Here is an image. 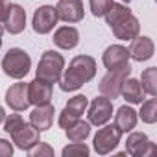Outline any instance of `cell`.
Returning <instances> with one entry per match:
<instances>
[{
    "label": "cell",
    "mask_w": 157,
    "mask_h": 157,
    "mask_svg": "<svg viewBox=\"0 0 157 157\" xmlns=\"http://www.w3.org/2000/svg\"><path fill=\"white\" fill-rule=\"evenodd\" d=\"M96 76V61L91 56H76L70 63L65 74H61V80L57 82L61 91L72 93L78 91L82 85L89 83Z\"/></svg>",
    "instance_id": "obj_1"
},
{
    "label": "cell",
    "mask_w": 157,
    "mask_h": 157,
    "mask_svg": "<svg viewBox=\"0 0 157 157\" xmlns=\"http://www.w3.org/2000/svg\"><path fill=\"white\" fill-rule=\"evenodd\" d=\"M105 22L109 24L111 32L115 33L117 39L122 41H131L139 35L140 32V24L139 19L131 13V10L124 4H113L109 8V11L104 15Z\"/></svg>",
    "instance_id": "obj_2"
},
{
    "label": "cell",
    "mask_w": 157,
    "mask_h": 157,
    "mask_svg": "<svg viewBox=\"0 0 157 157\" xmlns=\"http://www.w3.org/2000/svg\"><path fill=\"white\" fill-rule=\"evenodd\" d=\"M63 68H65V57L56 50H46L39 59V65L35 68V78L54 85L61 80Z\"/></svg>",
    "instance_id": "obj_3"
},
{
    "label": "cell",
    "mask_w": 157,
    "mask_h": 157,
    "mask_svg": "<svg viewBox=\"0 0 157 157\" xmlns=\"http://www.w3.org/2000/svg\"><path fill=\"white\" fill-rule=\"evenodd\" d=\"M32 68V57L22 48H10L2 59V70L13 80H22Z\"/></svg>",
    "instance_id": "obj_4"
},
{
    "label": "cell",
    "mask_w": 157,
    "mask_h": 157,
    "mask_svg": "<svg viewBox=\"0 0 157 157\" xmlns=\"http://www.w3.org/2000/svg\"><path fill=\"white\" fill-rule=\"evenodd\" d=\"M120 137H122V131L117 126H105L104 124V126H100L98 133L94 135L93 148L98 155H107L120 144Z\"/></svg>",
    "instance_id": "obj_5"
},
{
    "label": "cell",
    "mask_w": 157,
    "mask_h": 157,
    "mask_svg": "<svg viewBox=\"0 0 157 157\" xmlns=\"http://www.w3.org/2000/svg\"><path fill=\"white\" fill-rule=\"evenodd\" d=\"M131 74V67L129 68H117V70H107V74L100 80L98 89L104 96H107L109 100H115L120 96V89L124 80Z\"/></svg>",
    "instance_id": "obj_6"
},
{
    "label": "cell",
    "mask_w": 157,
    "mask_h": 157,
    "mask_svg": "<svg viewBox=\"0 0 157 157\" xmlns=\"http://www.w3.org/2000/svg\"><path fill=\"white\" fill-rule=\"evenodd\" d=\"M87 105H89V100H87L85 94H76V96H72L67 102V105L63 107V111L59 113V128L67 129L76 120H80V117L87 111Z\"/></svg>",
    "instance_id": "obj_7"
},
{
    "label": "cell",
    "mask_w": 157,
    "mask_h": 157,
    "mask_svg": "<svg viewBox=\"0 0 157 157\" xmlns=\"http://www.w3.org/2000/svg\"><path fill=\"white\" fill-rule=\"evenodd\" d=\"M89 111H87V122L93 124V126H104L111 120L113 117V100H109L107 96H98L94 98L89 105Z\"/></svg>",
    "instance_id": "obj_8"
},
{
    "label": "cell",
    "mask_w": 157,
    "mask_h": 157,
    "mask_svg": "<svg viewBox=\"0 0 157 157\" xmlns=\"http://www.w3.org/2000/svg\"><path fill=\"white\" fill-rule=\"evenodd\" d=\"M155 151H157V146L148 139L146 133L133 131L128 135L126 153H129L133 157H150V155H155Z\"/></svg>",
    "instance_id": "obj_9"
},
{
    "label": "cell",
    "mask_w": 157,
    "mask_h": 157,
    "mask_svg": "<svg viewBox=\"0 0 157 157\" xmlns=\"http://www.w3.org/2000/svg\"><path fill=\"white\" fill-rule=\"evenodd\" d=\"M56 13H57V21H63L68 24L80 22L85 17L83 2L82 0H59L56 6Z\"/></svg>",
    "instance_id": "obj_10"
},
{
    "label": "cell",
    "mask_w": 157,
    "mask_h": 157,
    "mask_svg": "<svg viewBox=\"0 0 157 157\" xmlns=\"http://www.w3.org/2000/svg\"><path fill=\"white\" fill-rule=\"evenodd\" d=\"M56 24H57V13H56L54 6H41V8L35 10L33 21H32V26H33L35 33H41V35L50 33Z\"/></svg>",
    "instance_id": "obj_11"
},
{
    "label": "cell",
    "mask_w": 157,
    "mask_h": 157,
    "mask_svg": "<svg viewBox=\"0 0 157 157\" xmlns=\"http://www.w3.org/2000/svg\"><path fill=\"white\" fill-rule=\"evenodd\" d=\"M104 67L107 70H117V68H129V52L122 44H111L105 48L102 56Z\"/></svg>",
    "instance_id": "obj_12"
},
{
    "label": "cell",
    "mask_w": 157,
    "mask_h": 157,
    "mask_svg": "<svg viewBox=\"0 0 157 157\" xmlns=\"http://www.w3.org/2000/svg\"><path fill=\"white\" fill-rule=\"evenodd\" d=\"M10 135H11L15 146L19 150H24V151H28L32 146H35L41 140V137H39L41 131H37L32 124H26V122H22L19 128H15Z\"/></svg>",
    "instance_id": "obj_13"
},
{
    "label": "cell",
    "mask_w": 157,
    "mask_h": 157,
    "mask_svg": "<svg viewBox=\"0 0 157 157\" xmlns=\"http://www.w3.org/2000/svg\"><path fill=\"white\" fill-rule=\"evenodd\" d=\"M6 104L21 113V111H26L30 107V98H28V83L24 82H19V83H13L8 91H6Z\"/></svg>",
    "instance_id": "obj_14"
},
{
    "label": "cell",
    "mask_w": 157,
    "mask_h": 157,
    "mask_svg": "<svg viewBox=\"0 0 157 157\" xmlns=\"http://www.w3.org/2000/svg\"><path fill=\"white\" fill-rule=\"evenodd\" d=\"M4 24V30L10 32L11 35H17L24 30L26 26V11L24 8H21L19 4H8V10H6V17L2 21Z\"/></svg>",
    "instance_id": "obj_15"
},
{
    "label": "cell",
    "mask_w": 157,
    "mask_h": 157,
    "mask_svg": "<svg viewBox=\"0 0 157 157\" xmlns=\"http://www.w3.org/2000/svg\"><path fill=\"white\" fill-rule=\"evenodd\" d=\"M28 98H30V104H33V105L50 104V100H52V83L35 78L33 82L28 83Z\"/></svg>",
    "instance_id": "obj_16"
},
{
    "label": "cell",
    "mask_w": 157,
    "mask_h": 157,
    "mask_svg": "<svg viewBox=\"0 0 157 157\" xmlns=\"http://www.w3.org/2000/svg\"><path fill=\"white\" fill-rule=\"evenodd\" d=\"M54 105L44 104V105H35V109L30 113V124L37 131H46L54 124Z\"/></svg>",
    "instance_id": "obj_17"
},
{
    "label": "cell",
    "mask_w": 157,
    "mask_h": 157,
    "mask_svg": "<svg viewBox=\"0 0 157 157\" xmlns=\"http://www.w3.org/2000/svg\"><path fill=\"white\" fill-rule=\"evenodd\" d=\"M153 50H155V46H153V41L150 39V37H146V35H142V37H135V39H131V44H129V57L131 59H135V61H139V63H142V61H148L151 56H153Z\"/></svg>",
    "instance_id": "obj_18"
},
{
    "label": "cell",
    "mask_w": 157,
    "mask_h": 157,
    "mask_svg": "<svg viewBox=\"0 0 157 157\" xmlns=\"http://www.w3.org/2000/svg\"><path fill=\"white\" fill-rule=\"evenodd\" d=\"M80 43V32L74 26H61L54 33V44L61 50H72Z\"/></svg>",
    "instance_id": "obj_19"
},
{
    "label": "cell",
    "mask_w": 157,
    "mask_h": 157,
    "mask_svg": "<svg viewBox=\"0 0 157 157\" xmlns=\"http://www.w3.org/2000/svg\"><path fill=\"white\" fill-rule=\"evenodd\" d=\"M144 89L140 85L139 80H135V78H126L124 83H122V89H120V96L129 102V104H142L144 102Z\"/></svg>",
    "instance_id": "obj_20"
},
{
    "label": "cell",
    "mask_w": 157,
    "mask_h": 157,
    "mask_svg": "<svg viewBox=\"0 0 157 157\" xmlns=\"http://www.w3.org/2000/svg\"><path fill=\"white\" fill-rule=\"evenodd\" d=\"M137 111L129 105H122L117 109V115H115V126L122 131V133H128V131H133V128L137 126Z\"/></svg>",
    "instance_id": "obj_21"
},
{
    "label": "cell",
    "mask_w": 157,
    "mask_h": 157,
    "mask_svg": "<svg viewBox=\"0 0 157 157\" xmlns=\"http://www.w3.org/2000/svg\"><path fill=\"white\" fill-rule=\"evenodd\" d=\"M65 133L70 142H83L91 133V124L85 120H76L72 126H68L65 129Z\"/></svg>",
    "instance_id": "obj_22"
},
{
    "label": "cell",
    "mask_w": 157,
    "mask_h": 157,
    "mask_svg": "<svg viewBox=\"0 0 157 157\" xmlns=\"http://www.w3.org/2000/svg\"><path fill=\"white\" fill-rule=\"evenodd\" d=\"M140 85L146 94L157 96V68L155 67H150L140 74Z\"/></svg>",
    "instance_id": "obj_23"
},
{
    "label": "cell",
    "mask_w": 157,
    "mask_h": 157,
    "mask_svg": "<svg viewBox=\"0 0 157 157\" xmlns=\"http://www.w3.org/2000/svg\"><path fill=\"white\" fill-rule=\"evenodd\" d=\"M140 105H142L140 111H139L140 120L146 122V124H155V122H157V98L151 96L150 100L142 102Z\"/></svg>",
    "instance_id": "obj_24"
},
{
    "label": "cell",
    "mask_w": 157,
    "mask_h": 157,
    "mask_svg": "<svg viewBox=\"0 0 157 157\" xmlns=\"http://www.w3.org/2000/svg\"><path fill=\"white\" fill-rule=\"evenodd\" d=\"M89 153H91V150L85 142H72L61 150L63 157H87Z\"/></svg>",
    "instance_id": "obj_25"
},
{
    "label": "cell",
    "mask_w": 157,
    "mask_h": 157,
    "mask_svg": "<svg viewBox=\"0 0 157 157\" xmlns=\"http://www.w3.org/2000/svg\"><path fill=\"white\" fill-rule=\"evenodd\" d=\"M28 155L30 157H54V148L46 142H37L35 146H32L28 150Z\"/></svg>",
    "instance_id": "obj_26"
},
{
    "label": "cell",
    "mask_w": 157,
    "mask_h": 157,
    "mask_svg": "<svg viewBox=\"0 0 157 157\" xmlns=\"http://www.w3.org/2000/svg\"><path fill=\"white\" fill-rule=\"evenodd\" d=\"M89 4H91V11L94 17H104L113 6V0H89Z\"/></svg>",
    "instance_id": "obj_27"
},
{
    "label": "cell",
    "mask_w": 157,
    "mask_h": 157,
    "mask_svg": "<svg viewBox=\"0 0 157 157\" xmlns=\"http://www.w3.org/2000/svg\"><path fill=\"white\" fill-rule=\"evenodd\" d=\"M22 122H24V120H22V117H21L19 113H11L10 117L4 118V129H6V133H11V131H13L15 128H19Z\"/></svg>",
    "instance_id": "obj_28"
},
{
    "label": "cell",
    "mask_w": 157,
    "mask_h": 157,
    "mask_svg": "<svg viewBox=\"0 0 157 157\" xmlns=\"http://www.w3.org/2000/svg\"><path fill=\"white\" fill-rule=\"evenodd\" d=\"M13 155V144L6 139H0V157H11Z\"/></svg>",
    "instance_id": "obj_29"
},
{
    "label": "cell",
    "mask_w": 157,
    "mask_h": 157,
    "mask_svg": "<svg viewBox=\"0 0 157 157\" xmlns=\"http://www.w3.org/2000/svg\"><path fill=\"white\" fill-rule=\"evenodd\" d=\"M6 10H8V2H6V0H0V21H4Z\"/></svg>",
    "instance_id": "obj_30"
},
{
    "label": "cell",
    "mask_w": 157,
    "mask_h": 157,
    "mask_svg": "<svg viewBox=\"0 0 157 157\" xmlns=\"http://www.w3.org/2000/svg\"><path fill=\"white\" fill-rule=\"evenodd\" d=\"M4 118H6V113H4V107H2V105H0V124H2V122H4Z\"/></svg>",
    "instance_id": "obj_31"
},
{
    "label": "cell",
    "mask_w": 157,
    "mask_h": 157,
    "mask_svg": "<svg viewBox=\"0 0 157 157\" xmlns=\"http://www.w3.org/2000/svg\"><path fill=\"white\" fill-rule=\"evenodd\" d=\"M2 33H4V24H2V21H0V37H2Z\"/></svg>",
    "instance_id": "obj_32"
},
{
    "label": "cell",
    "mask_w": 157,
    "mask_h": 157,
    "mask_svg": "<svg viewBox=\"0 0 157 157\" xmlns=\"http://www.w3.org/2000/svg\"><path fill=\"white\" fill-rule=\"evenodd\" d=\"M0 46H2V37H0Z\"/></svg>",
    "instance_id": "obj_33"
},
{
    "label": "cell",
    "mask_w": 157,
    "mask_h": 157,
    "mask_svg": "<svg viewBox=\"0 0 157 157\" xmlns=\"http://www.w3.org/2000/svg\"><path fill=\"white\" fill-rule=\"evenodd\" d=\"M122 2H131V0H122Z\"/></svg>",
    "instance_id": "obj_34"
}]
</instances>
